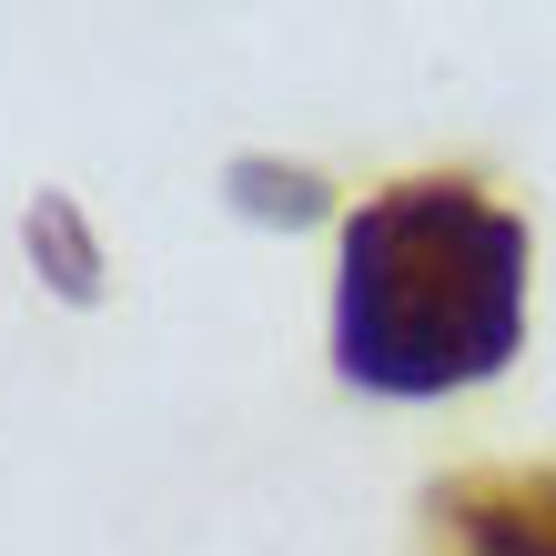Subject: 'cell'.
<instances>
[{"label":"cell","mask_w":556,"mask_h":556,"mask_svg":"<svg viewBox=\"0 0 556 556\" xmlns=\"http://www.w3.org/2000/svg\"><path fill=\"white\" fill-rule=\"evenodd\" d=\"M527 344V223L455 173L384 182L344 213L334 365L365 395H455Z\"/></svg>","instance_id":"cell-1"},{"label":"cell","mask_w":556,"mask_h":556,"mask_svg":"<svg viewBox=\"0 0 556 556\" xmlns=\"http://www.w3.org/2000/svg\"><path fill=\"white\" fill-rule=\"evenodd\" d=\"M30 253H41V274L72 293V304H91V293H102V253H91L72 192H41V203H30Z\"/></svg>","instance_id":"cell-3"},{"label":"cell","mask_w":556,"mask_h":556,"mask_svg":"<svg viewBox=\"0 0 556 556\" xmlns=\"http://www.w3.org/2000/svg\"><path fill=\"white\" fill-rule=\"evenodd\" d=\"M233 203L264 213V223H314L324 213V182L314 173H274V162H233Z\"/></svg>","instance_id":"cell-4"},{"label":"cell","mask_w":556,"mask_h":556,"mask_svg":"<svg viewBox=\"0 0 556 556\" xmlns=\"http://www.w3.org/2000/svg\"><path fill=\"white\" fill-rule=\"evenodd\" d=\"M425 516L455 556H556V466H466L425 496Z\"/></svg>","instance_id":"cell-2"}]
</instances>
